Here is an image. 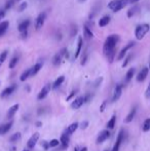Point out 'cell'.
Segmentation results:
<instances>
[{"instance_id": "30bf717a", "label": "cell", "mask_w": 150, "mask_h": 151, "mask_svg": "<svg viewBox=\"0 0 150 151\" xmlns=\"http://www.w3.org/2000/svg\"><path fill=\"white\" fill-rule=\"evenodd\" d=\"M109 136H110V133H109V131H107V129H104V131H102L100 133V135L98 136V138H97V143H98V144L103 143V142L106 141V140L108 139Z\"/></svg>"}, {"instance_id": "c3c4849f", "label": "cell", "mask_w": 150, "mask_h": 151, "mask_svg": "<svg viewBox=\"0 0 150 151\" xmlns=\"http://www.w3.org/2000/svg\"><path fill=\"white\" fill-rule=\"evenodd\" d=\"M78 1H79L80 3H81V2H84V1H85V0H78Z\"/></svg>"}, {"instance_id": "816d5d0a", "label": "cell", "mask_w": 150, "mask_h": 151, "mask_svg": "<svg viewBox=\"0 0 150 151\" xmlns=\"http://www.w3.org/2000/svg\"><path fill=\"white\" fill-rule=\"evenodd\" d=\"M0 135H1V127H0Z\"/></svg>"}, {"instance_id": "d4e9b609", "label": "cell", "mask_w": 150, "mask_h": 151, "mask_svg": "<svg viewBox=\"0 0 150 151\" xmlns=\"http://www.w3.org/2000/svg\"><path fill=\"white\" fill-rule=\"evenodd\" d=\"M83 33H84V37L88 38V39H90V38L94 37V34H93L92 30H90L86 25H84L83 26Z\"/></svg>"}, {"instance_id": "7402d4cb", "label": "cell", "mask_w": 150, "mask_h": 151, "mask_svg": "<svg viewBox=\"0 0 150 151\" xmlns=\"http://www.w3.org/2000/svg\"><path fill=\"white\" fill-rule=\"evenodd\" d=\"M78 123L77 122H73V123H71L70 125H69L68 127H67V131H66V134L67 135H71V134H73L74 132L77 129V127H78Z\"/></svg>"}, {"instance_id": "ac0fdd59", "label": "cell", "mask_w": 150, "mask_h": 151, "mask_svg": "<svg viewBox=\"0 0 150 151\" xmlns=\"http://www.w3.org/2000/svg\"><path fill=\"white\" fill-rule=\"evenodd\" d=\"M19 108H20V105H19V104H16V105L11 106V107L9 108V110L7 111V117L8 118L14 117V115L17 113V111L19 110Z\"/></svg>"}, {"instance_id": "ba28073f", "label": "cell", "mask_w": 150, "mask_h": 151, "mask_svg": "<svg viewBox=\"0 0 150 151\" xmlns=\"http://www.w3.org/2000/svg\"><path fill=\"white\" fill-rule=\"evenodd\" d=\"M50 88H52V86H50V83H47V84H45V86L42 88V90L40 91V93H38V96H37V99L38 100H42V99H44V98L46 97V96L48 95V93L50 91Z\"/></svg>"}, {"instance_id": "f907efd6", "label": "cell", "mask_w": 150, "mask_h": 151, "mask_svg": "<svg viewBox=\"0 0 150 151\" xmlns=\"http://www.w3.org/2000/svg\"><path fill=\"white\" fill-rule=\"evenodd\" d=\"M23 151H30V150H29V149H24Z\"/></svg>"}, {"instance_id": "8d00e7d4", "label": "cell", "mask_w": 150, "mask_h": 151, "mask_svg": "<svg viewBox=\"0 0 150 151\" xmlns=\"http://www.w3.org/2000/svg\"><path fill=\"white\" fill-rule=\"evenodd\" d=\"M14 0H8L5 4V9H9V8H11V6L14 5Z\"/></svg>"}, {"instance_id": "9a60e30c", "label": "cell", "mask_w": 150, "mask_h": 151, "mask_svg": "<svg viewBox=\"0 0 150 151\" xmlns=\"http://www.w3.org/2000/svg\"><path fill=\"white\" fill-rule=\"evenodd\" d=\"M122 139H123V131L121 129V131L119 132V134H118L117 140H116V143H115V145H114L112 151H119V146H120V144H121Z\"/></svg>"}, {"instance_id": "603a6c76", "label": "cell", "mask_w": 150, "mask_h": 151, "mask_svg": "<svg viewBox=\"0 0 150 151\" xmlns=\"http://www.w3.org/2000/svg\"><path fill=\"white\" fill-rule=\"evenodd\" d=\"M109 22H110V17H109V16H104V17H102V18L100 19V21H99V26H100V27H105V26H107V25L109 24Z\"/></svg>"}, {"instance_id": "52a82bcc", "label": "cell", "mask_w": 150, "mask_h": 151, "mask_svg": "<svg viewBox=\"0 0 150 151\" xmlns=\"http://www.w3.org/2000/svg\"><path fill=\"white\" fill-rule=\"evenodd\" d=\"M38 139H39V133H34L32 136H31V138L29 139L28 143H27V147H28V149H32V148H34V146L36 145Z\"/></svg>"}, {"instance_id": "f5cc1de1", "label": "cell", "mask_w": 150, "mask_h": 151, "mask_svg": "<svg viewBox=\"0 0 150 151\" xmlns=\"http://www.w3.org/2000/svg\"><path fill=\"white\" fill-rule=\"evenodd\" d=\"M105 151H108V150H105Z\"/></svg>"}, {"instance_id": "7bdbcfd3", "label": "cell", "mask_w": 150, "mask_h": 151, "mask_svg": "<svg viewBox=\"0 0 150 151\" xmlns=\"http://www.w3.org/2000/svg\"><path fill=\"white\" fill-rule=\"evenodd\" d=\"M75 93H75V91H72V93H70V96H69V97H68V98H67V101H69V100H70V99H71V98H72V97H73V96H74V95H75Z\"/></svg>"}, {"instance_id": "ffe728a7", "label": "cell", "mask_w": 150, "mask_h": 151, "mask_svg": "<svg viewBox=\"0 0 150 151\" xmlns=\"http://www.w3.org/2000/svg\"><path fill=\"white\" fill-rule=\"evenodd\" d=\"M139 10H140L139 5H135V6H133V7H131L130 9L128 10V12H126V14H128V18H132V17H134L135 14L139 12Z\"/></svg>"}, {"instance_id": "d6986e66", "label": "cell", "mask_w": 150, "mask_h": 151, "mask_svg": "<svg viewBox=\"0 0 150 151\" xmlns=\"http://www.w3.org/2000/svg\"><path fill=\"white\" fill-rule=\"evenodd\" d=\"M8 26H9V22H8V21H3V22L0 23V37L5 34Z\"/></svg>"}, {"instance_id": "277c9868", "label": "cell", "mask_w": 150, "mask_h": 151, "mask_svg": "<svg viewBox=\"0 0 150 151\" xmlns=\"http://www.w3.org/2000/svg\"><path fill=\"white\" fill-rule=\"evenodd\" d=\"M67 55V50L66 48H63V50H61L60 52H58V54L55 55L54 57V60H52V63H54L55 66H59L61 64V62H62L63 58H64L65 56Z\"/></svg>"}, {"instance_id": "484cf974", "label": "cell", "mask_w": 150, "mask_h": 151, "mask_svg": "<svg viewBox=\"0 0 150 151\" xmlns=\"http://www.w3.org/2000/svg\"><path fill=\"white\" fill-rule=\"evenodd\" d=\"M135 114H136V108H133L132 110H131V112L128 114V116L126 117V119H124V122H126V123H128V122H131L133 119H134V117H135Z\"/></svg>"}, {"instance_id": "836d02e7", "label": "cell", "mask_w": 150, "mask_h": 151, "mask_svg": "<svg viewBox=\"0 0 150 151\" xmlns=\"http://www.w3.org/2000/svg\"><path fill=\"white\" fill-rule=\"evenodd\" d=\"M7 50H4V52H2L1 54H0V66L2 65V64L4 63V61L6 60V58H7Z\"/></svg>"}, {"instance_id": "f6af8a7d", "label": "cell", "mask_w": 150, "mask_h": 151, "mask_svg": "<svg viewBox=\"0 0 150 151\" xmlns=\"http://www.w3.org/2000/svg\"><path fill=\"white\" fill-rule=\"evenodd\" d=\"M138 1H140V0H128V3H137Z\"/></svg>"}, {"instance_id": "e575fe53", "label": "cell", "mask_w": 150, "mask_h": 151, "mask_svg": "<svg viewBox=\"0 0 150 151\" xmlns=\"http://www.w3.org/2000/svg\"><path fill=\"white\" fill-rule=\"evenodd\" d=\"M59 144H60V141L57 139H54L50 142H48V146H50V147H56V146H58Z\"/></svg>"}, {"instance_id": "7c38bea8", "label": "cell", "mask_w": 150, "mask_h": 151, "mask_svg": "<svg viewBox=\"0 0 150 151\" xmlns=\"http://www.w3.org/2000/svg\"><path fill=\"white\" fill-rule=\"evenodd\" d=\"M122 93V86L121 84H117L115 86V90H114V93H113V98H112V101L113 102H116L118 99L120 98Z\"/></svg>"}, {"instance_id": "b9f144b4", "label": "cell", "mask_w": 150, "mask_h": 151, "mask_svg": "<svg viewBox=\"0 0 150 151\" xmlns=\"http://www.w3.org/2000/svg\"><path fill=\"white\" fill-rule=\"evenodd\" d=\"M42 145H43V147L45 148V149H47L48 147H50V146H48V143L46 141H43L42 142Z\"/></svg>"}, {"instance_id": "1f68e13d", "label": "cell", "mask_w": 150, "mask_h": 151, "mask_svg": "<svg viewBox=\"0 0 150 151\" xmlns=\"http://www.w3.org/2000/svg\"><path fill=\"white\" fill-rule=\"evenodd\" d=\"M142 129H143V132H149L150 131V118L145 119L144 123H143Z\"/></svg>"}, {"instance_id": "5bb4252c", "label": "cell", "mask_w": 150, "mask_h": 151, "mask_svg": "<svg viewBox=\"0 0 150 151\" xmlns=\"http://www.w3.org/2000/svg\"><path fill=\"white\" fill-rule=\"evenodd\" d=\"M16 88H17V86H14H14H8V88H4L3 91L1 93V98H5V97L10 96L14 91H16Z\"/></svg>"}, {"instance_id": "4dcf8cb0", "label": "cell", "mask_w": 150, "mask_h": 151, "mask_svg": "<svg viewBox=\"0 0 150 151\" xmlns=\"http://www.w3.org/2000/svg\"><path fill=\"white\" fill-rule=\"evenodd\" d=\"M115 122H116V116L113 115L112 117L110 118V120L107 122V127H108V129H112L114 127V125H115Z\"/></svg>"}, {"instance_id": "74e56055", "label": "cell", "mask_w": 150, "mask_h": 151, "mask_svg": "<svg viewBox=\"0 0 150 151\" xmlns=\"http://www.w3.org/2000/svg\"><path fill=\"white\" fill-rule=\"evenodd\" d=\"M88 120L82 121L81 124H80V129H85L86 127H88Z\"/></svg>"}, {"instance_id": "83f0119b", "label": "cell", "mask_w": 150, "mask_h": 151, "mask_svg": "<svg viewBox=\"0 0 150 151\" xmlns=\"http://www.w3.org/2000/svg\"><path fill=\"white\" fill-rule=\"evenodd\" d=\"M29 76H31V69H27L26 71L23 72L22 75L20 76V80L21 81H26Z\"/></svg>"}, {"instance_id": "8992f818", "label": "cell", "mask_w": 150, "mask_h": 151, "mask_svg": "<svg viewBox=\"0 0 150 151\" xmlns=\"http://www.w3.org/2000/svg\"><path fill=\"white\" fill-rule=\"evenodd\" d=\"M134 45H135V42H130V43H128V45L124 46V47L122 48L121 50H120L119 55H118V57H117V61L122 60V59H123L124 57L126 56V52H128V50H130L131 48H132Z\"/></svg>"}, {"instance_id": "4fadbf2b", "label": "cell", "mask_w": 150, "mask_h": 151, "mask_svg": "<svg viewBox=\"0 0 150 151\" xmlns=\"http://www.w3.org/2000/svg\"><path fill=\"white\" fill-rule=\"evenodd\" d=\"M30 26V21L26 20V21H23L22 23H20L18 26V30L20 33H23V32H26L28 31V28Z\"/></svg>"}, {"instance_id": "f1b7e54d", "label": "cell", "mask_w": 150, "mask_h": 151, "mask_svg": "<svg viewBox=\"0 0 150 151\" xmlns=\"http://www.w3.org/2000/svg\"><path fill=\"white\" fill-rule=\"evenodd\" d=\"M134 74H135V68H131V69L126 72V81H130V80L133 78V76H134Z\"/></svg>"}, {"instance_id": "bcb514c9", "label": "cell", "mask_w": 150, "mask_h": 151, "mask_svg": "<svg viewBox=\"0 0 150 151\" xmlns=\"http://www.w3.org/2000/svg\"><path fill=\"white\" fill-rule=\"evenodd\" d=\"M41 125H42V122H41V121H37V122H36V127H41Z\"/></svg>"}, {"instance_id": "ee69618b", "label": "cell", "mask_w": 150, "mask_h": 151, "mask_svg": "<svg viewBox=\"0 0 150 151\" xmlns=\"http://www.w3.org/2000/svg\"><path fill=\"white\" fill-rule=\"evenodd\" d=\"M105 106H106V102H104V103H103V105L101 106V112H103L105 110Z\"/></svg>"}, {"instance_id": "7dc6e473", "label": "cell", "mask_w": 150, "mask_h": 151, "mask_svg": "<svg viewBox=\"0 0 150 151\" xmlns=\"http://www.w3.org/2000/svg\"><path fill=\"white\" fill-rule=\"evenodd\" d=\"M80 151H88V148H86V147H83Z\"/></svg>"}, {"instance_id": "4316f807", "label": "cell", "mask_w": 150, "mask_h": 151, "mask_svg": "<svg viewBox=\"0 0 150 151\" xmlns=\"http://www.w3.org/2000/svg\"><path fill=\"white\" fill-rule=\"evenodd\" d=\"M64 80H65V77H64V76H60V77H59V78H57V80L54 82V84H52V88H54V90H56V88H58L59 86H60L61 84H62L63 82H64Z\"/></svg>"}, {"instance_id": "2e32d148", "label": "cell", "mask_w": 150, "mask_h": 151, "mask_svg": "<svg viewBox=\"0 0 150 151\" xmlns=\"http://www.w3.org/2000/svg\"><path fill=\"white\" fill-rule=\"evenodd\" d=\"M60 144L62 145V148L65 149V148H68L69 146V137L67 134H63L61 136V140H60Z\"/></svg>"}, {"instance_id": "cb8c5ba5", "label": "cell", "mask_w": 150, "mask_h": 151, "mask_svg": "<svg viewBox=\"0 0 150 151\" xmlns=\"http://www.w3.org/2000/svg\"><path fill=\"white\" fill-rule=\"evenodd\" d=\"M11 127H12V121H9L8 123H5L4 125H1V135H5L7 132H9Z\"/></svg>"}, {"instance_id": "3957f363", "label": "cell", "mask_w": 150, "mask_h": 151, "mask_svg": "<svg viewBox=\"0 0 150 151\" xmlns=\"http://www.w3.org/2000/svg\"><path fill=\"white\" fill-rule=\"evenodd\" d=\"M149 31H150L149 24L144 23V24L139 25V26L136 28V30H135V36H136V38L138 40H142Z\"/></svg>"}, {"instance_id": "60d3db41", "label": "cell", "mask_w": 150, "mask_h": 151, "mask_svg": "<svg viewBox=\"0 0 150 151\" xmlns=\"http://www.w3.org/2000/svg\"><path fill=\"white\" fill-rule=\"evenodd\" d=\"M5 17V9H0V21Z\"/></svg>"}, {"instance_id": "db71d44e", "label": "cell", "mask_w": 150, "mask_h": 151, "mask_svg": "<svg viewBox=\"0 0 150 151\" xmlns=\"http://www.w3.org/2000/svg\"><path fill=\"white\" fill-rule=\"evenodd\" d=\"M149 67H150V65H149Z\"/></svg>"}, {"instance_id": "9c48e42d", "label": "cell", "mask_w": 150, "mask_h": 151, "mask_svg": "<svg viewBox=\"0 0 150 151\" xmlns=\"http://www.w3.org/2000/svg\"><path fill=\"white\" fill-rule=\"evenodd\" d=\"M148 72H149V68H147V67L143 68V69L139 72L138 75H137V81H138V82L144 81V80L146 79L147 75H148Z\"/></svg>"}, {"instance_id": "f35d334b", "label": "cell", "mask_w": 150, "mask_h": 151, "mask_svg": "<svg viewBox=\"0 0 150 151\" xmlns=\"http://www.w3.org/2000/svg\"><path fill=\"white\" fill-rule=\"evenodd\" d=\"M145 97L148 99V98H150V83H149V86H147V90L146 91H145Z\"/></svg>"}, {"instance_id": "f546056e", "label": "cell", "mask_w": 150, "mask_h": 151, "mask_svg": "<svg viewBox=\"0 0 150 151\" xmlns=\"http://www.w3.org/2000/svg\"><path fill=\"white\" fill-rule=\"evenodd\" d=\"M18 62H19L18 57H14V58L10 60L9 64H8V67H9V69H14V68L17 66V64H18Z\"/></svg>"}, {"instance_id": "7a4b0ae2", "label": "cell", "mask_w": 150, "mask_h": 151, "mask_svg": "<svg viewBox=\"0 0 150 151\" xmlns=\"http://www.w3.org/2000/svg\"><path fill=\"white\" fill-rule=\"evenodd\" d=\"M128 4V0H112L109 2L108 8L111 9L112 12H116L121 10L122 8H124Z\"/></svg>"}, {"instance_id": "d6a6232c", "label": "cell", "mask_w": 150, "mask_h": 151, "mask_svg": "<svg viewBox=\"0 0 150 151\" xmlns=\"http://www.w3.org/2000/svg\"><path fill=\"white\" fill-rule=\"evenodd\" d=\"M20 139H21V133H16L9 138V141L10 142H18Z\"/></svg>"}, {"instance_id": "d590c367", "label": "cell", "mask_w": 150, "mask_h": 151, "mask_svg": "<svg viewBox=\"0 0 150 151\" xmlns=\"http://www.w3.org/2000/svg\"><path fill=\"white\" fill-rule=\"evenodd\" d=\"M27 6H28V3H27V2H23V3L18 7V12H24V10L27 8Z\"/></svg>"}, {"instance_id": "681fc988", "label": "cell", "mask_w": 150, "mask_h": 151, "mask_svg": "<svg viewBox=\"0 0 150 151\" xmlns=\"http://www.w3.org/2000/svg\"><path fill=\"white\" fill-rule=\"evenodd\" d=\"M74 151H78V148H77V147H76V148H75V149H74Z\"/></svg>"}, {"instance_id": "e0dca14e", "label": "cell", "mask_w": 150, "mask_h": 151, "mask_svg": "<svg viewBox=\"0 0 150 151\" xmlns=\"http://www.w3.org/2000/svg\"><path fill=\"white\" fill-rule=\"evenodd\" d=\"M82 43H83V39H82L81 36L78 37V40H77V46H76V52H75V55H74V58H78V56L80 55V52H81V48H82Z\"/></svg>"}, {"instance_id": "8fae6325", "label": "cell", "mask_w": 150, "mask_h": 151, "mask_svg": "<svg viewBox=\"0 0 150 151\" xmlns=\"http://www.w3.org/2000/svg\"><path fill=\"white\" fill-rule=\"evenodd\" d=\"M83 103H84V98L83 97H78L72 102V104H71V108H73V109H78V108H80L82 105H83Z\"/></svg>"}, {"instance_id": "ab89813d", "label": "cell", "mask_w": 150, "mask_h": 151, "mask_svg": "<svg viewBox=\"0 0 150 151\" xmlns=\"http://www.w3.org/2000/svg\"><path fill=\"white\" fill-rule=\"evenodd\" d=\"M130 60H131V56H128V57H126V61H124V62H123V64H122V67H123V68L126 67V66L128 64V62H130Z\"/></svg>"}, {"instance_id": "5b68a950", "label": "cell", "mask_w": 150, "mask_h": 151, "mask_svg": "<svg viewBox=\"0 0 150 151\" xmlns=\"http://www.w3.org/2000/svg\"><path fill=\"white\" fill-rule=\"evenodd\" d=\"M45 19H46L45 12H41V14H38L36 21H35V29L36 30H40L42 28V26L44 25V22H45Z\"/></svg>"}, {"instance_id": "44dd1931", "label": "cell", "mask_w": 150, "mask_h": 151, "mask_svg": "<svg viewBox=\"0 0 150 151\" xmlns=\"http://www.w3.org/2000/svg\"><path fill=\"white\" fill-rule=\"evenodd\" d=\"M42 68V63H40V62H38V63L35 64L34 66H33L32 68H31V76H34L36 75V74L39 72V70Z\"/></svg>"}, {"instance_id": "6da1fadb", "label": "cell", "mask_w": 150, "mask_h": 151, "mask_svg": "<svg viewBox=\"0 0 150 151\" xmlns=\"http://www.w3.org/2000/svg\"><path fill=\"white\" fill-rule=\"evenodd\" d=\"M119 40V36L116 34L108 36L104 42V46H103V52L104 55L107 57V60L109 63H112L114 60V56H115V46L116 43Z\"/></svg>"}]
</instances>
